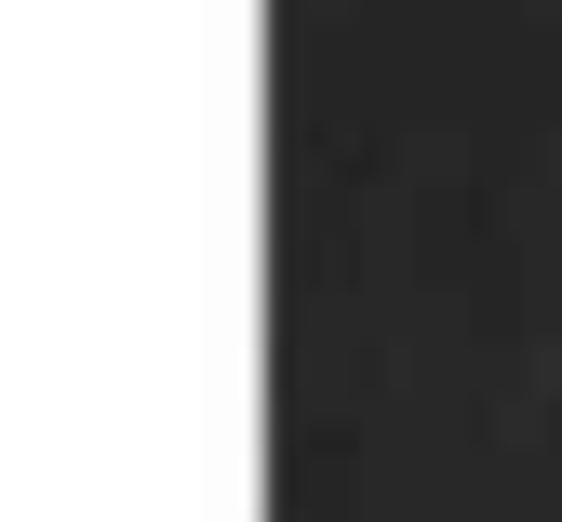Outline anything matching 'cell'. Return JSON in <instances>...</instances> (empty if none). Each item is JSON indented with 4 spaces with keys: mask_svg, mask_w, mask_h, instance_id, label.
I'll return each mask as SVG.
<instances>
[]
</instances>
